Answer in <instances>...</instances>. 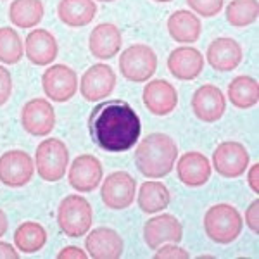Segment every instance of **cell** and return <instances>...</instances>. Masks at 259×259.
Masks as SVG:
<instances>
[{"instance_id":"cell-23","label":"cell","mask_w":259,"mask_h":259,"mask_svg":"<svg viewBox=\"0 0 259 259\" xmlns=\"http://www.w3.org/2000/svg\"><path fill=\"white\" fill-rule=\"evenodd\" d=\"M202 24L195 12L189 9L175 11L168 18V33L178 44H194L200 38Z\"/></svg>"},{"instance_id":"cell-31","label":"cell","mask_w":259,"mask_h":259,"mask_svg":"<svg viewBox=\"0 0 259 259\" xmlns=\"http://www.w3.org/2000/svg\"><path fill=\"white\" fill-rule=\"evenodd\" d=\"M192 12L202 18H214L225 6V0H187Z\"/></svg>"},{"instance_id":"cell-28","label":"cell","mask_w":259,"mask_h":259,"mask_svg":"<svg viewBox=\"0 0 259 259\" xmlns=\"http://www.w3.org/2000/svg\"><path fill=\"white\" fill-rule=\"evenodd\" d=\"M47 244V230L36 221H24L14 232V245L19 252L35 254Z\"/></svg>"},{"instance_id":"cell-16","label":"cell","mask_w":259,"mask_h":259,"mask_svg":"<svg viewBox=\"0 0 259 259\" xmlns=\"http://www.w3.org/2000/svg\"><path fill=\"white\" fill-rule=\"evenodd\" d=\"M85 249L90 257L95 259H118L124 250L123 237L109 227L89 230Z\"/></svg>"},{"instance_id":"cell-17","label":"cell","mask_w":259,"mask_h":259,"mask_svg":"<svg viewBox=\"0 0 259 259\" xmlns=\"http://www.w3.org/2000/svg\"><path fill=\"white\" fill-rule=\"evenodd\" d=\"M142 100L154 116H168L178 106V92L166 80H152L145 85Z\"/></svg>"},{"instance_id":"cell-6","label":"cell","mask_w":259,"mask_h":259,"mask_svg":"<svg viewBox=\"0 0 259 259\" xmlns=\"http://www.w3.org/2000/svg\"><path fill=\"white\" fill-rule=\"evenodd\" d=\"M69 166V150L59 139H47L36 147L35 168L45 182H59Z\"/></svg>"},{"instance_id":"cell-5","label":"cell","mask_w":259,"mask_h":259,"mask_svg":"<svg viewBox=\"0 0 259 259\" xmlns=\"http://www.w3.org/2000/svg\"><path fill=\"white\" fill-rule=\"evenodd\" d=\"M119 71L128 81H149L157 71V56L152 47L145 44H133L121 50Z\"/></svg>"},{"instance_id":"cell-37","label":"cell","mask_w":259,"mask_h":259,"mask_svg":"<svg viewBox=\"0 0 259 259\" xmlns=\"http://www.w3.org/2000/svg\"><path fill=\"white\" fill-rule=\"evenodd\" d=\"M0 257L6 259H18L19 257V250L11 245L9 242H0Z\"/></svg>"},{"instance_id":"cell-40","label":"cell","mask_w":259,"mask_h":259,"mask_svg":"<svg viewBox=\"0 0 259 259\" xmlns=\"http://www.w3.org/2000/svg\"><path fill=\"white\" fill-rule=\"evenodd\" d=\"M97 2H106L107 4V2H114V0H97Z\"/></svg>"},{"instance_id":"cell-20","label":"cell","mask_w":259,"mask_h":259,"mask_svg":"<svg viewBox=\"0 0 259 259\" xmlns=\"http://www.w3.org/2000/svg\"><path fill=\"white\" fill-rule=\"evenodd\" d=\"M123 47V36L116 24L100 23L92 30L89 36V49L92 56L99 61H107L116 57Z\"/></svg>"},{"instance_id":"cell-38","label":"cell","mask_w":259,"mask_h":259,"mask_svg":"<svg viewBox=\"0 0 259 259\" xmlns=\"http://www.w3.org/2000/svg\"><path fill=\"white\" fill-rule=\"evenodd\" d=\"M7 228H9V220H7L6 212L0 209V237H4L7 233Z\"/></svg>"},{"instance_id":"cell-7","label":"cell","mask_w":259,"mask_h":259,"mask_svg":"<svg viewBox=\"0 0 259 259\" xmlns=\"http://www.w3.org/2000/svg\"><path fill=\"white\" fill-rule=\"evenodd\" d=\"M137 180L128 171H114L104 180L100 187V197L106 207L114 211L126 209L135 202Z\"/></svg>"},{"instance_id":"cell-27","label":"cell","mask_w":259,"mask_h":259,"mask_svg":"<svg viewBox=\"0 0 259 259\" xmlns=\"http://www.w3.org/2000/svg\"><path fill=\"white\" fill-rule=\"evenodd\" d=\"M45 14L41 0H12L9 6V19L14 26L28 30L41 23Z\"/></svg>"},{"instance_id":"cell-34","label":"cell","mask_w":259,"mask_h":259,"mask_svg":"<svg viewBox=\"0 0 259 259\" xmlns=\"http://www.w3.org/2000/svg\"><path fill=\"white\" fill-rule=\"evenodd\" d=\"M244 220L252 233H259V199H254L245 209Z\"/></svg>"},{"instance_id":"cell-21","label":"cell","mask_w":259,"mask_h":259,"mask_svg":"<svg viewBox=\"0 0 259 259\" xmlns=\"http://www.w3.org/2000/svg\"><path fill=\"white\" fill-rule=\"evenodd\" d=\"M168 69L177 80H195L204 69V56L195 47H177L168 56Z\"/></svg>"},{"instance_id":"cell-32","label":"cell","mask_w":259,"mask_h":259,"mask_svg":"<svg viewBox=\"0 0 259 259\" xmlns=\"http://www.w3.org/2000/svg\"><path fill=\"white\" fill-rule=\"evenodd\" d=\"M12 74L6 66L0 64V106L7 104L12 95Z\"/></svg>"},{"instance_id":"cell-12","label":"cell","mask_w":259,"mask_h":259,"mask_svg":"<svg viewBox=\"0 0 259 259\" xmlns=\"http://www.w3.org/2000/svg\"><path fill=\"white\" fill-rule=\"evenodd\" d=\"M116 87V73L109 64H97L90 66L83 73L80 80V94L89 102H99L111 95Z\"/></svg>"},{"instance_id":"cell-11","label":"cell","mask_w":259,"mask_h":259,"mask_svg":"<svg viewBox=\"0 0 259 259\" xmlns=\"http://www.w3.org/2000/svg\"><path fill=\"white\" fill-rule=\"evenodd\" d=\"M21 124L33 137H47L56 128V109L45 99H31L23 106Z\"/></svg>"},{"instance_id":"cell-26","label":"cell","mask_w":259,"mask_h":259,"mask_svg":"<svg viewBox=\"0 0 259 259\" xmlns=\"http://www.w3.org/2000/svg\"><path fill=\"white\" fill-rule=\"evenodd\" d=\"M169 190L161 182H144L139 189V207L145 214H156L169 206Z\"/></svg>"},{"instance_id":"cell-15","label":"cell","mask_w":259,"mask_h":259,"mask_svg":"<svg viewBox=\"0 0 259 259\" xmlns=\"http://www.w3.org/2000/svg\"><path fill=\"white\" fill-rule=\"evenodd\" d=\"M192 111L202 123H216L227 111V99L216 85H202L194 92Z\"/></svg>"},{"instance_id":"cell-36","label":"cell","mask_w":259,"mask_h":259,"mask_svg":"<svg viewBox=\"0 0 259 259\" xmlns=\"http://www.w3.org/2000/svg\"><path fill=\"white\" fill-rule=\"evenodd\" d=\"M247 185L254 194H259V164L254 162L247 173Z\"/></svg>"},{"instance_id":"cell-2","label":"cell","mask_w":259,"mask_h":259,"mask_svg":"<svg viewBox=\"0 0 259 259\" xmlns=\"http://www.w3.org/2000/svg\"><path fill=\"white\" fill-rule=\"evenodd\" d=\"M178 159V147L166 133H150L135 149V166L140 175L159 180L169 175Z\"/></svg>"},{"instance_id":"cell-13","label":"cell","mask_w":259,"mask_h":259,"mask_svg":"<svg viewBox=\"0 0 259 259\" xmlns=\"http://www.w3.org/2000/svg\"><path fill=\"white\" fill-rule=\"evenodd\" d=\"M183 239V227L173 214L152 216L144 225V240L150 250L159 249L164 244H178Z\"/></svg>"},{"instance_id":"cell-39","label":"cell","mask_w":259,"mask_h":259,"mask_svg":"<svg viewBox=\"0 0 259 259\" xmlns=\"http://www.w3.org/2000/svg\"><path fill=\"white\" fill-rule=\"evenodd\" d=\"M154 2H159V4H168V2H173V0H154Z\"/></svg>"},{"instance_id":"cell-1","label":"cell","mask_w":259,"mask_h":259,"mask_svg":"<svg viewBox=\"0 0 259 259\" xmlns=\"http://www.w3.org/2000/svg\"><path fill=\"white\" fill-rule=\"evenodd\" d=\"M89 132L94 144L106 152H126L139 142L142 123L128 102L114 99L92 109Z\"/></svg>"},{"instance_id":"cell-33","label":"cell","mask_w":259,"mask_h":259,"mask_svg":"<svg viewBox=\"0 0 259 259\" xmlns=\"http://www.w3.org/2000/svg\"><path fill=\"white\" fill-rule=\"evenodd\" d=\"M156 259H166V257H178V259H187L190 257L183 247H180L177 244H164L159 249H156Z\"/></svg>"},{"instance_id":"cell-35","label":"cell","mask_w":259,"mask_h":259,"mask_svg":"<svg viewBox=\"0 0 259 259\" xmlns=\"http://www.w3.org/2000/svg\"><path fill=\"white\" fill-rule=\"evenodd\" d=\"M87 250H83L81 247H76V245H68V247L61 249L57 252V259H87Z\"/></svg>"},{"instance_id":"cell-30","label":"cell","mask_w":259,"mask_h":259,"mask_svg":"<svg viewBox=\"0 0 259 259\" xmlns=\"http://www.w3.org/2000/svg\"><path fill=\"white\" fill-rule=\"evenodd\" d=\"M24 56V45L11 26L0 28V64H18Z\"/></svg>"},{"instance_id":"cell-24","label":"cell","mask_w":259,"mask_h":259,"mask_svg":"<svg viewBox=\"0 0 259 259\" xmlns=\"http://www.w3.org/2000/svg\"><path fill=\"white\" fill-rule=\"evenodd\" d=\"M57 16L66 26L83 28L95 19L97 4L95 0H61L57 6Z\"/></svg>"},{"instance_id":"cell-8","label":"cell","mask_w":259,"mask_h":259,"mask_svg":"<svg viewBox=\"0 0 259 259\" xmlns=\"http://www.w3.org/2000/svg\"><path fill=\"white\" fill-rule=\"evenodd\" d=\"M35 175V161L24 150H7L0 156V183L9 189L28 185Z\"/></svg>"},{"instance_id":"cell-10","label":"cell","mask_w":259,"mask_h":259,"mask_svg":"<svg viewBox=\"0 0 259 259\" xmlns=\"http://www.w3.org/2000/svg\"><path fill=\"white\" fill-rule=\"evenodd\" d=\"M41 89L54 102H68L78 92V76L66 64H52L41 74Z\"/></svg>"},{"instance_id":"cell-22","label":"cell","mask_w":259,"mask_h":259,"mask_svg":"<svg viewBox=\"0 0 259 259\" xmlns=\"http://www.w3.org/2000/svg\"><path fill=\"white\" fill-rule=\"evenodd\" d=\"M59 54L56 36L47 30H33L24 40V56L35 66H49Z\"/></svg>"},{"instance_id":"cell-4","label":"cell","mask_w":259,"mask_h":259,"mask_svg":"<svg viewBox=\"0 0 259 259\" xmlns=\"http://www.w3.org/2000/svg\"><path fill=\"white\" fill-rule=\"evenodd\" d=\"M94 221L92 206L83 195L73 194L64 197L57 207V225L66 237L80 239L89 233Z\"/></svg>"},{"instance_id":"cell-3","label":"cell","mask_w":259,"mask_h":259,"mask_svg":"<svg viewBox=\"0 0 259 259\" xmlns=\"http://www.w3.org/2000/svg\"><path fill=\"white\" fill-rule=\"evenodd\" d=\"M244 227L239 209L232 204H214L204 214V232L214 244L228 245L239 239Z\"/></svg>"},{"instance_id":"cell-18","label":"cell","mask_w":259,"mask_h":259,"mask_svg":"<svg viewBox=\"0 0 259 259\" xmlns=\"http://www.w3.org/2000/svg\"><path fill=\"white\" fill-rule=\"evenodd\" d=\"M177 177L185 187L199 189L211 178V161L202 152H185L177 159Z\"/></svg>"},{"instance_id":"cell-25","label":"cell","mask_w":259,"mask_h":259,"mask_svg":"<svg viewBox=\"0 0 259 259\" xmlns=\"http://www.w3.org/2000/svg\"><path fill=\"white\" fill-rule=\"evenodd\" d=\"M228 99L237 109H250L259 102V83L256 78L240 74L228 85Z\"/></svg>"},{"instance_id":"cell-29","label":"cell","mask_w":259,"mask_h":259,"mask_svg":"<svg viewBox=\"0 0 259 259\" xmlns=\"http://www.w3.org/2000/svg\"><path fill=\"white\" fill-rule=\"evenodd\" d=\"M227 21L235 28L250 26L257 21L259 4L257 0H232L225 9Z\"/></svg>"},{"instance_id":"cell-9","label":"cell","mask_w":259,"mask_h":259,"mask_svg":"<svg viewBox=\"0 0 259 259\" xmlns=\"http://www.w3.org/2000/svg\"><path fill=\"white\" fill-rule=\"evenodd\" d=\"M249 150L235 140L221 142L212 152V166L223 178H239L249 168Z\"/></svg>"},{"instance_id":"cell-19","label":"cell","mask_w":259,"mask_h":259,"mask_svg":"<svg viewBox=\"0 0 259 259\" xmlns=\"http://www.w3.org/2000/svg\"><path fill=\"white\" fill-rule=\"evenodd\" d=\"M242 47L235 38L230 36H218L209 44L206 52L207 64L214 71L220 73H230L235 68H239L242 62Z\"/></svg>"},{"instance_id":"cell-14","label":"cell","mask_w":259,"mask_h":259,"mask_svg":"<svg viewBox=\"0 0 259 259\" xmlns=\"http://www.w3.org/2000/svg\"><path fill=\"white\" fill-rule=\"evenodd\" d=\"M102 164L92 154H81L71 161L68 182L76 192H94L102 182Z\"/></svg>"}]
</instances>
